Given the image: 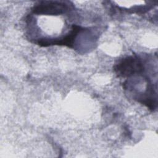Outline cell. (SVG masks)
<instances>
[{"label": "cell", "instance_id": "1", "mask_svg": "<svg viewBox=\"0 0 158 158\" xmlns=\"http://www.w3.org/2000/svg\"><path fill=\"white\" fill-rule=\"evenodd\" d=\"M144 66L141 59L137 56H128L122 59L115 67L118 76L130 77L144 71Z\"/></svg>", "mask_w": 158, "mask_h": 158}]
</instances>
